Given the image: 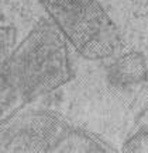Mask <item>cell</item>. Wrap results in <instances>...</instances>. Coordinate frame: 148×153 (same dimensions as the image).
Returning a JSON list of instances; mask_svg holds the SVG:
<instances>
[{"label": "cell", "mask_w": 148, "mask_h": 153, "mask_svg": "<svg viewBox=\"0 0 148 153\" xmlns=\"http://www.w3.org/2000/svg\"><path fill=\"white\" fill-rule=\"evenodd\" d=\"M125 152H148V128H141L123 146Z\"/></svg>", "instance_id": "8992f818"}, {"label": "cell", "mask_w": 148, "mask_h": 153, "mask_svg": "<svg viewBox=\"0 0 148 153\" xmlns=\"http://www.w3.org/2000/svg\"><path fill=\"white\" fill-rule=\"evenodd\" d=\"M3 20V11H2V0H0V23Z\"/></svg>", "instance_id": "ba28073f"}, {"label": "cell", "mask_w": 148, "mask_h": 153, "mask_svg": "<svg viewBox=\"0 0 148 153\" xmlns=\"http://www.w3.org/2000/svg\"><path fill=\"white\" fill-rule=\"evenodd\" d=\"M128 1H133V3H137L141 6H148V0H128Z\"/></svg>", "instance_id": "52a82bcc"}, {"label": "cell", "mask_w": 148, "mask_h": 153, "mask_svg": "<svg viewBox=\"0 0 148 153\" xmlns=\"http://www.w3.org/2000/svg\"><path fill=\"white\" fill-rule=\"evenodd\" d=\"M2 150L14 152H113L106 140L89 134L55 112L24 114L2 129Z\"/></svg>", "instance_id": "3957f363"}, {"label": "cell", "mask_w": 148, "mask_h": 153, "mask_svg": "<svg viewBox=\"0 0 148 153\" xmlns=\"http://www.w3.org/2000/svg\"><path fill=\"white\" fill-rule=\"evenodd\" d=\"M69 44L48 17L40 19L16 44L0 77L20 97L32 100L71 82Z\"/></svg>", "instance_id": "6da1fadb"}, {"label": "cell", "mask_w": 148, "mask_h": 153, "mask_svg": "<svg viewBox=\"0 0 148 153\" xmlns=\"http://www.w3.org/2000/svg\"><path fill=\"white\" fill-rule=\"evenodd\" d=\"M109 74L111 83L120 87H130L143 83L148 76L145 58L138 52H128L114 62Z\"/></svg>", "instance_id": "277c9868"}, {"label": "cell", "mask_w": 148, "mask_h": 153, "mask_svg": "<svg viewBox=\"0 0 148 153\" xmlns=\"http://www.w3.org/2000/svg\"><path fill=\"white\" fill-rule=\"evenodd\" d=\"M71 48L89 60L110 58L120 34L99 0H38Z\"/></svg>", "instance_id": "7a4b0ae2"}, {"label": "cell", "mask_w": 148, "mask_h": 153, "mask_svg": "<svg viewBox=\"0 0 148 153\" xmlns=\"http://www.w3.org/2000/svg\"><path fill=\"white\" fill-rule=\"evenodd\" d=\"M16 44H17V30L13 25L0 23V72Z\"/></svg>", "instance_id": "5b68a950"}]
</instances>
